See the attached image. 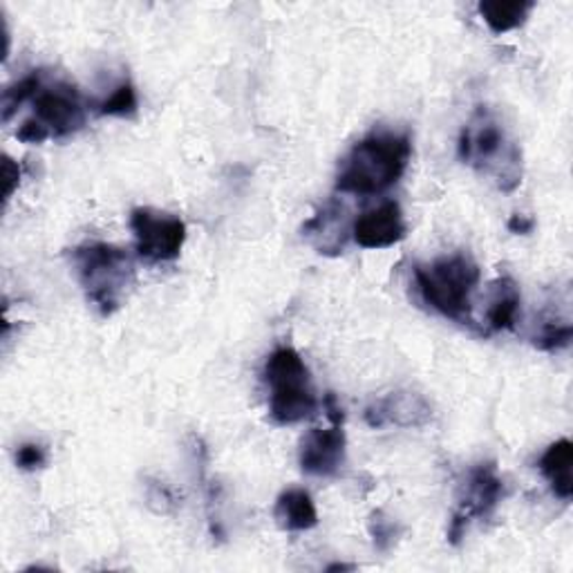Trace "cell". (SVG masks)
I'll return each instance as SVG.
<instances>
[{
  "label": "cell",
  "mask_w": 573,
  "mask_h": 573,
  "mask_svg": "<svg viewBox=\"0 0 573 573\" xmlns=\"http://www.w3.org/2000/svg\"><path fill=\"white\" fill-rule=\"evenodd\" d=\"M3 180H6V199H10L21 180V169L10 155L3 158Z\"/></svg>",
  "instance_id": "23"
},
{
  "label": "cell",
  "mask_w": 573,
  "mask_h": 573,
  "mask_svg": "<svg viewBox=\"0 0 573 573\" xmlns=\"http://www.w3.org/2000/svg\"><path fill=\"white\" fill-rule=\"evenodd\" d=\"M477 10L493 34H507L527 23L536 3L533 0H484Z\"/></svg>",
  "instance_id": "15"
},
{
  "label": "cell",
  "mask_w": 573,
  "mask_h": 573,
  "mask_svg": "<svg viewBox=\"0 0 573 573\" xmlns=\"http://www.w3.org/2000/svg\"><path fill=\"white\" fill-rule=\"evenodd\" d=\"M366 421L370 428H419L433 421V406L419 392L397 390L366 408Z\"/></svg>",
  "instance_id": "9"
},
{
  "label": "cell",
  "mask_w": 573,
  "mask_h": 573,
  "mask_svg": "<svg viewBox=\"0 0 573 573\" xmlns=\"http://www.w3.org/2000/svg\"><path fill=\"white\" fill-rule=\"evenodd\" d=\"M571 464H573V444L569 440H558L540 457L542 475L549 479L553 495L564 501H569L573 495Z\"/></svg>",
  "instance_id": "14"
},
{
  "label": "cell",
  "mask_w": 573,
  "mask_h": 573,
  "mask_svg": "<svg viewBox=\"0 0 573 573\" xmlns=\"http://www.w3.org/2000/svg\"><path fill=\"white\" fill-rule=\"evenodd\" d=\"M356 566L354 564H343V562H336V564H329L327 566V571L332 573V571H354Z\"/></svg>",
  "instance_id": "25"
},
{
  "label": "cell",
  "mask_w": 573,
  "mask_h": 573,
  "mask_svg": "<svg viewBox=\"0 0 573 573\" xmlns=\"http://www.w3.org/2000/svg\"><path fill=\"white\" fill-rule=\"evenodd\" d=\"M460 160L511 193L522 182V153L493 110L477 106L460 134Z\"/></svg>",
  "instance_id": "2"
},
{
  "label": "cell",
  "mask_w": 573,
  "mask_h": 573,
  "mask_svg": "<svg viewBox=\"0 0 573 573\" xmlns=\"http://www.w3.org/2000/svg\"><path fill=\"white\" fill-rule=\"evenodd\" d=\"M345 433L340 423L332 428H314L301 442V468L314 477H332L345 464Z\"/></svg>",
  "instance_id": "10"
},
{
  "label": "cell",
  "mask_w": 573,
  "mask_h": 573,
  "mask_svg": "<svg viewBox=\"0 0 573 573\" xmlns=\"http://www.w3.org/2000/svg\"><path fill=\"white\" fill-rule=\"evenodd\" d=\"M520 305H522V294H520L518 282L509 275L495 280L493 290H490V299H488V307H486L488 327L493 332L513 329L518 323Z\"/></svg>",
  "instance_id": "13"
},
{
  "label": "cell",
  "mask_w": 573,
  "mask_h": 573,
  "mask_svg": "<svg viewBox=\"0 0 573 573\" xmlns=\"http://www.w3.org/2000/svg\"><path fill=\"white\" fill-rule=\"evenodd\" d=\"M412 158L408 132L375 130L361 139L343 160L336 177V191L347 195H379L394 186Z\"/></svg>",
  "instance_id": "1"
},
{
  "label": "cell",
  "mask_w": 573,
  "mask_h": 573,
  "mask_svg": "<svg viewBox=\"0 0 573 573\" xmlns=\"http://www.w3.org/2000/svg\"><path fill=\"white\" fill-rule=\"evenodd\" d=\"M264 381L271 388L269 412L275 423L292 425L314 414L318 401L312 375L294 347H278L264 364Z\"/></svg>",
  "instance_id": "5"
},
{
  "label": "cell",
  "mask_w": 573,
  "mask_h": 573,
  "mask_svg": "<svg viewBox=\"0 0 573 573\" xmlns=\"http://www.w3.org/2000/svg\"><path fill=\"white\" fill-rule=\"evenodd\" d=\"M573 336V329L569 323H544L542 329L536 336V347L544 349V352H560L564 347H569Z\"/></svg>",
  "instance_id": "19"
},
{
  "label": "cell",
  "mask_w": 573,
  "mask_h": 573,
  "mask_svg": "<svg viewBox=\"0 0 573 573\" xmlns=\"http://www.w3.org/2000/svg\"><path fill=\"white\" fill-rule=\"evenodd\" d=\"M41 93V75H28L19 84L10 86L3 95V121H10L12 115L32 97Z\"/></svg>",
  "instance_id": "16"
},
{
  "label": "cell",
  "mask_w": 573,
  "mask_h": 573,
  "mask_svg": "<svg viewBox=\"0 0 573 573\" xmlns=\"http://www.w3.org/2000/svg\"><path fill=\"white\" fill-rule=\"evenodd\" d=\"M501 495H505V482L497 475V466L493 462L477 464L462 486L448 527V542L457 547L475 520H486L497 509Z\"/></svg>",
  "instance_id": "6"
},
{
  "label": "cell",
  "mask_w": 573,
  "mask_h": 573,
  "mask_svg": "<svg viewBox=\"0 0 573 573\" xmlns=\"http://www.w3.org/2000/svg\"><path fill=\"white\" fill-rule=\"evenodd\" d=\"M368 531L379 551H390L394 547L397 538L401 536V527L392 518H388L383 511H375L370 516Z\"/></svg>",
  "instance_id": "18"
},
{
  "label": "cell",
  "mask_w": 573,
  "mask_h": 573,
  "mask_svg": "<svg viewBox=\"0 0 573 573\" xmlns=\"http://www.w3.org/2000/svg\"><path fill=\"white\" fill-rule=\"evenodd\" d=\"M273 518L282 531H310L318 525L314 499L303 488H290L280 493V497L275 499Z\"/></svg>",
  "instance_id": "12"
},
{
  "label": "cell",
  "mask_w": 573,
  "mask_h": 573,
  "mask_svg": "<svg viewBox=\"0 0 573 573\" xmlns=\"http://www.w3.org/2000/svg\"><path fill=\"white\" fill-rule=\"evenodd\" d=\"M34 117L52 137L75 134L86 126V110L79 93L69 84H56L34 97Z\"/></svg>",
  "instance_id": "8"
},
{
  "label": "cell",
  "mask_w": 573,
  "mask_h": 573,
  "mask_svg": "<svg viewBox=\"0 0 573 573\" xmlns=\"http://www.w3.org/2000/svg\"><path fill=\"white\" fill-rule=\"evenodd\" d=\"M412 273L425 305L444 318L471 323V294L479 282V267L468 253H453L430 264H417Z\"/></svg>",
  "instance_id": "4"
},
{
  "label": "cell",
  "mask_w": 573,
  "mask_h": 573,
  "mask_svg": "<svg viewBox=\"0 0 573 573\" xmlns=\"http://www.w3.org/2000/svg\"><path fill=\"white\" fill-rule=\"evenodd\" d=\"M533 227H536V223L531 218H527V215H520V213L511 215V220H509V231L511 234L529 236L533 231Z\"/></svg>",
  "instance_id": "24"
},
{
  "label": "cell",
  "mask_w": 573,
  "mask_h": 573,
  "mask_svg": "<svg viewBox=\"0 0 573 573\" xmlns=\"http://www.w3.org/2000/svg\"><path fill=\"white\" fill-rule=\"evenodd\" d=\"M130 229L134 234V247L139 258L149 262L175 260L186 242V225L177 215L155 210L149 206L132 210Z\"/></svg>",
  "instance_id": "7"
},
{
  "label": "cell",
  "mask_w": 573,
  "mask_h": 573,
  "mask_svg": "<svg viewBox=\"0 0 573 573\" xmlns=\"http://www.w3.org/2000/svg\"><path fill=\"white\" fill-rule=\"evenodd\" d=\"M155 501H160L158 513H169L175 507V497L171 493V488L162 482H151L149 484V505L153 507Z\"/></svg>",
  "instance_id": "21"
},
{
  "label": "cell",
  "mask_w": 573,
  "mask_h": 573,
  "mask_svg": "<svg viewBox=\"0 0 573 573\" xmlns=\"http://www.w3.org/2000/svg\"><path fill=\"white\" fill-rule=\"evenodd\" d=\"M45 462H47V455L41 444H23L17 451V464L23 471H39L45 466Z\"/></svg>",
  "instance_id": "20"
},
{
  "label": "cell",
  "mask_w": 573,
  "mask_h": 573,
  "mask_svg": "<svg viewBox=\"0 0 573 573\" xmlns=\"http://www.w3.org/2000/svg\"><path fill=\"white\" fill-rule=\"evenodd\" d=\"M352 236L364 249H388L406 238V220L399 202L390 199L364 213L352 227Z\"/></svg>",
  "instance_id": "11"
},
{
  "label": "cell",
  "mask_w": 573,
  "mask_h": 573,
  "mask_svg": "<svg viewBox=\"0 0 573 573\" xmlns=\"http://www.w3.org/2000/svg\"><path fill=\"white\" fill-rule=\"evenodd\" d=\"M99 115H108V117H130L137 112V93L132 88L130 82L119 84L110 97H106L99 106H97Z\"/></svg>",
  "instance_id": "17"
},
{
  "label": "cell",
  "mask_w": 573,
  "mask_h": 573,
  "mask_svg": "<svg viewBox=\"0 0 573 573\" xmlns=\"http://www.w3.org/2000/svg\"><path fill=\"white\" fill-rule=\"evenodd\" d=\"M17 137L23 143H43L52 134L47 132V128L36 117H32V119L23 121V126L17 130Z\"/></svg>",
  "instance_id": "22"
},
{
  "label": "cell",
  "mask_w": 573,
  "mask_h": 573,
  "mask_svg": "<svg viewBox=\"0 0 573 573\" xmlns=\"http://www.w3.org/2000/svg\"><path fill=\"white\" fill-rule=\"evenodd\" d=\"M72 262L88 303L101 316H112L134 282L132 258L115 245L88 242L72 251Z\"/></svg>",
  "instance_id": "3"
}]
</instances>
